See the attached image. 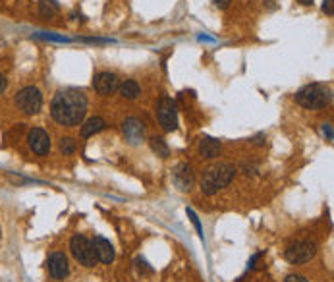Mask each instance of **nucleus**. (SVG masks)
<instances>
[{
	"label": "nucleus",
	"instance_id": "nucleus-21",
	"mask_svg": "<svg viewBox=\"0 0 334 282\" xmlns=\"http://www.w3.org/2000/svg\"><path fill=\"white\" fill-rule=\"evenodd\" d=\"M323 12L326 16H332L334 8H332V0H323Z\"/></svg>",
	"mask_w": 334,
	"mask_h": 282
},
{
	"label": "nucleus",
	"instance_id": "nucleus-18",
	"mask_svg": "<svg viewBox=\"0 0 334 282\" xmlns=\"http://www.w3.org/2000/svg\"><path fill=\"white\" fill-rule=\"evenodd\" d=\"M149 145H151V149L157 153V157H161V159H166L168 155H170V149H168V145H166V141L162 139V137H151L149 139Z\"/></svg>",
	"mask_w": 334,
	"mask_h": 282
},
{
	"label": "nucleus",
	"instance_id": "nucleus-8",
	"mask_svg": "<svg viewBox=\"0 0 334 282\" xmlns=\"http://www.w3.org/2000/svg\"><path fill=\"white\" fill-rule=\"evenodd\" d=\"M46 269H49V274L54 280H64L70 274V261L62 251H54L46 261Z\"/></svg>",
	"mask_w": 334,
	"mask_h": 282
},
{
	"label": "nucleus",
	"instance_id": "nucleus-24",
	"mask_svg": "<svg viewBox=\"0 0 334 282\" xmlns=\"http://www.w3.org/2000/svg\"><path fill=\"white\" fill-rule=\"evenodd\" d=\"M323 133L328 137V141H332V128H330V124H323Z\"/></svg>",
	"mask_w": 334,
	"mask_h": 282
},
{
	"label": "nucleus",
	"instance_id": "nucleus-20",
	"mask_svg": "<svg viewBox=\"0 0 334 282\" xmlns=\"http://www.w3.org/2000/svg\"><path fill=\"white\" fill-rule=\"evenodd\" d=\"M187 215H189V218H192V222H194V226H195V230H197V234L203 238V226H201V222H199V217L195 215L194 209H187Z\"/></svg>",
	"mask_w": 334,
	"mask_h": 282
},
{
	"label": "nucleus",
	"instance_id": "nucleus-28",
	"mask_svg": "<svg viewBox=\"0 0 334 282\" xmlns=\"http://www.w3.org/2000/svg\"><path fill=\"white\" fill-rule=\"evenodd\" d=\"M300 4H303V6H309V4H313V0H298Z\"/></svg>",
	"mask_w": 334,
	"mask_h": 282
},
{
	"label": "nucleus",
	"instance_id": "nucleus-25",
	"mask_svg": "<svg viewBox=\"0 0 334 282\" xmlns=\"http://www.w3.org/2000/svg\"><path fill=\"white\" fill-rule=\"evenodd\" d=\"M6 87H8V79H6V76L0 74V95L6 91Z\"/></svg>",
	"mask_w": 334,
	"mask_h": 282
},
{
	"label": "nucleus",
	"instance_id": "nucleus-7",
	"mask_svg": "<svg viewBox=\"0 0 334 282\" xmlns=\"http://www.w3.org/2000/svg\"><path fill=\"white\" fill-rule=\"evenodd\" d=\"M315 253H317V246L313 242H309V240H302V242L292 244L284 255L294 265H303V263L311 261L315 257Z\"/></svg>",
	"mask_w": 334,
	"mask_h": 282
},
{
	"label": "nucleus",
	"instance_id": "nucleus-22",
	"mask_svg": "<svg viewBox=\"0 0 334 282\" xmlns=\"http://www.w3.org/2000/svg\"><path fill=\"white\" fill-rule=\"evenodd\" d=\"M284 282H309V280L305 276H302V274H288Z\"/></svg>",
	"mask_w": 334,
	"mask_h": 282
},
{
	"label": "nucleus",
	"instance_id": "nucleus-26",
	"mask_svg": "<svg viewBox=\"0 0 334 282\" xmlns=\"http://www.w3.org/2000/svg\"><path fill=\"white\" fill-rule=\"evenodd\" d=\"M255 170H257V166H255V164H244V172L248 174V176L249 174H253Z\"/></svg>",
	"mask_w": 334,
	"mask_h": 282
},
{
	"label": "nucleus",
	"instance_id": "nucleus-3",
	"mask_svg": "<svg viewBox=\"0 0 334 282\" xmlns=\"http://www.w3.org/2000/svg\"><path fill=\"white\" fill-rule=\"evenodd\" d=\"M330 89L323 83H309V85L302 87L298 93H296V103L303 107V109L309 110H319L324 109L328 103H330Z\"/></svg>",
	"mask_w": 334,
	"mask_h": 282
},
{
	"label": "nucleus",
	"instance_id": "nucleus-2",
	"mask_svg": "<svg viewBox=\"0 0 334 282\" xmlns=\"http://www.w3.org/2000/svg\"><path fill=\"white\" fill-rule=\"evenodd\" d=\"M236 176V166L230 163H218L205 170L201 178V190L205 196H215L218 190L226 187Z\"/></svg>",
	"mask_w": 334,
	"mask_h": 282
},
{
	"label": "nucleus",
	"instance_id": "nucleus-17",
	"mask_svg": "<svg viewBox=\"0 0 334 282\" xmlns=\"http://www.w3.org/2000/svg\"><path fill=\"white\" fill-rule=\"evenodd\" d=\"M58 14V4L54 0H39V16L43 20H53Z\"/></svg>",
	"mask_w": 334,
	"mask_h": 282
},
{
	"label": "nucleus",
	"instance_id": "nucleus-15",
	"mask_svg": "<svg viewBox=\"0 0 334 282\" xmlns=\"http://www.w3.org/2000/svg\"><path fill=\"white\" fill-rule=\"evenodd\" d=\"M105 126H107V122L101 118V116H93V118H89L81 126V135L83 137H91V135H95V133L105 130Z\"/></svg>",
	"mask_w": 334,
	"mask_h": 282
},
{
	"label": "nucleus",
	"instance_id": "nucleus-16",
	"mask_svg": "<svg viewBox=\"0 0 334 282\" xmlns=\"http://www.w3.org/2000/svg\"><path fill=\"white\" fill-rule=\"evenodd\" d=\"M120 93H122L124 99L133 101V99H137L141 95V87L135 79H128V81H124V83L120 85Z\"/></svg>",
	"mask_w": 334,
	"mask_h": 282
},
{
	"label": "nucleus",
	"instance_id": "nucleus-1",
	"mask_svg": "<svg viewBox=\"0 0 334 282\" xmlns=\"http://www.w3.org/2000/svg\"><path fill=\"white\" fill-rule=\"evenodd\" d=\"M87 112V97L79 89H64L54 95L51 114L60 126H79Z\"/></svg>",
	"mask_w": 334,
	"mask_h": 282
},
{
	"label": "nucleus",
	"instance_id": "nucleus-13",
	"mask_svg": "<svg viewBox=\"0 0 334 282\" xmlns=\"http://www.w3.org/2000/svg\"><path fill=\"white\" fill-rule=\"evenodd\" d=\"M93 248H95V255H97V259L101 261V263L110 265V263L114 261V248H112V244H110L107 238L95 236V240H93Z\"/></svg>",
	"mask_w": 334,
	"mask_h": 282
},
{
	"label": "nucleus",
	"instance_id": "nucleus-9",
	"mask_svg": "<svg viewBox=\"0 0 334 282\" xmlns=\"http://www.w3.org/2000/svg\"><path fill=\"white\" fill-rule=\"evenodd\" d=\"M27 145L37 155H46L51 151V135L43 128H31L27 131Z\"/></svg>",
	"mask_w": 334,
	"mask_h": 282
},
{
	"label": "nucleus",
	"instance_id": "nucleus-6",
	"mask_svg": "<svg viewBox=\"0 0 334 282\" xmlns=\"http://www.w3.org/2000/svg\"><path fill=\"white\" fill-rule=\"evenodd\" d=\"M157 118L164 131H174L178 128V109L170 97H161L157 105Z\"/></svg>",
	"mask_w": 334,
	"mask_h": 282
},
{
	"label": "nucleus",
	"instance_id": "nucleus-12",
	"mask_svg": "<svg viewBox=\"0 0 334 282\" xmlns=\"http://www.w3.org/2000/svg\"><path fill=\"white\" fill-rule=\"evenodd\" d=\"M122 131L126 135V139L131 143V145H139L145 139V128L137 118H126L124 124H122Z\"/></svg>",
	"mask_w": 334,
	"mask_h": 282
},
{
	"label": "nucleus",
	"instance_id": "nucleus-5",
	"mask_svg": "<svg viewBox=\"0 0 334 282\" xmlns=\"http://www.w3.org/2000/svg\"><path fill=\"white\" fill-rule=\"evenodd\" d=\"M14 103H16V107L22 110L23 114L31 116V114H37L41 110V107H43V95L35 85H27L16 93Z\"/></svg>",
	"mask_w": 334,
	"mask_h": 282
},
{
	"label": "nucleus",
	"instance_id": "nucleus-11",
	"mask_svg": "<svg viewBox=\"0 0 334 282\" xmlns=\"http://www.w3.org/2000/svg\"><path fill=\"white\" fill-rule=\"evenodd\" d=\"M172 182L180 192H189L195 184V174L192 170V166L189 164H178L174 168Z\"/></svg>",
	"mask_w": 334,
	"mask_h": 282
},
{
	"label": "nucleus",
	"instance_id": "nucleus-4",
	"mask_svg": "<svg viewBox=\"0 0 334 282\" xmlns=\"http://www.w3.org/2000/svg\"><path fill=\"white\" fill-rule=\"evenodd\" d=\"M70 251L74 255V259L83 265L87 269L95 267L99 263L97 255H95V248H93V242L89 238H85L83 234H76L74 238L70 240Z\"/></svg>",
	"mask_w": 334,
	"mask_h": 282
},
{
	"label": "nucleus",
	"instance_id": "nucleus-27",
	"mask_svg": "<svg viewBox=\"0 0 334 282\" xmlns=\"http://www.w3.org/2000/svg\"><path fill=\"white\" fill-rule=\"evenodd\" d=\"M265 135H257V137H255V139H253V143H255V145H263V143H265Z\"/></svg>",
	"mask_w": 334,
	"mask_h": 282
},
{
	"label": "nucleus",
	"instance_id": "nucleus-14",
	"mask_svg": "<svg viewBox=\"0 0 334 282\" xmlns=\"http://www.w3.org/2000/svg\"><path fill=\"white\" fill-rule=\"evenodd\" d=\"M220 149H222V145L215 137H203L199 141V153L203 159H216L220 155Z\"/></svg>",
	"mask_w": 334,
	"mask_h": 282
},
{
	"label": "nucleus",
	"instance_id": "nucleus-19",
	"mask_svg": "<svg viewBox=\"0 0 334 282\" xmlns=\"http://www.w3.org/2000/svg\"><path fill=\"white\" fill-rule=\"evenodd\" d=\"M77 149V143L74 137H62L60 139V151L64 153V155H74Z\"/></svg>",
	"mask_w": 334,
	"mask_h": 282
},
{
	"label": "nucleus",
	"instance_id": "nucleus-23",
	"mask_svg": "<svg viewBox=\"0 0 334 282\" xmlns=\"http://www.w3.org/2000/svg\"><path fill=\"white\" fill-rule=\"evenodd\" d=\"M213 2H215V6L218 8V10H226L232 0H213Z\"/></svg>",
	"mask_w": 334,
	"mask_h": 282
},
{
	"label": "nucleus",
	"instance_id": "nucleus-10",
	"mask_svg": "<svg viewBox=\"0 0 334 282\" xmlns=\"http://www.w3.org/2000/svg\"><path fill=\"white\" fill-rule=\"evenodd\" d=\"M120 87L118 76L116 74H110V72H101L93 77V89L97 91L99 95H112L116 89Z\"/></svg>",
	"mask_w": 334,
	"mask_h": 282
}]
</instances>
